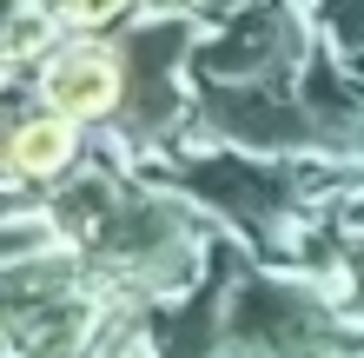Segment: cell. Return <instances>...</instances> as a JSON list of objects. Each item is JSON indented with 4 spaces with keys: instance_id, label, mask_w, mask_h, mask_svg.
Returning a JSON list of instances; mask_svg holds the SVG:
<instances>
[{
    "instance_id": "7a4b0ae2",
    "label": "cell",
    "mask_w": 364,
    "mask_h": 358,
    "mask_svg": "<svg viewBox=\"0 0 364 358\" xmlns=\"http://www.w3.org/2000/svg\"><path fill=\"white\" fill-rule=\"evenodd\" d=\"M80 153V139H73V120H60V113H40V120H20L14 126V139H7V166H14V179H53V173H67Z\"/></svg>"
},
{
    "instance_id": "6da1fadb",
    "label": "cell",
    "mask_w": 364,
    "mask_h": 358,
    "mask_svg": "<svg viewBox=\"0 0 364 358\" xmlns=\"http://www.w3.org/2000/svg\"><path fill=\"white\" fill-rule=\"evenodd\" d=\"M119 93H126V73L106 47H67L47 67V113L60 120H100L119 107Z\"/></svg>"
}]
</instances>
